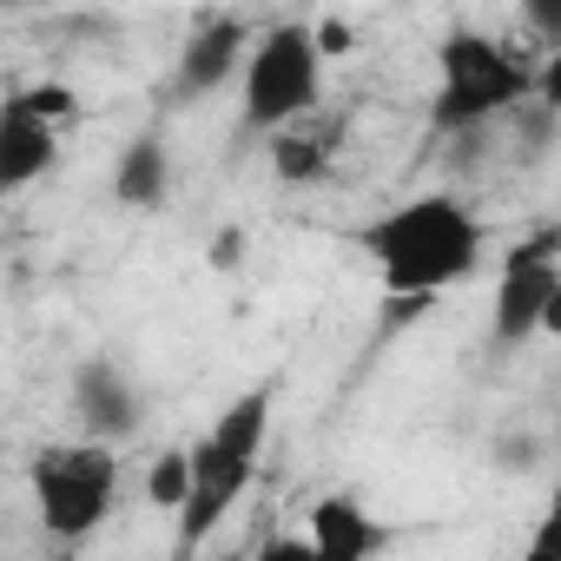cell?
Wrapping results in <instances>:
<instances>
[{"instance_id":"1","label":"cell","mask_w":561,"mask_h":561,"mask_svg":"<svg viewBox=\"0 0 561 561\" xmlns=\"http://www.w3.org/2000/svg\"><path fill=\"white\" fill-rule=\"evenodd\" d=\"M364 257L377 264L383 291L403 298L410 311L436 305V291L462 285V277H476L482 264V218L456 198V192H416L403 205H390L383 218H370L357 231Z\"/></svg>"},{"instance_id":"2","label":"cell","mask_w":561,"mask_h":561,"mask_svg":"<svg viewBox=\"0 0 561 561\" xmlns=\"http://www.w3.org/2000/svg\"><path fill=\"white\" fill-rule=\"evenodd\" d=\"M264 436H271V383H251L192 443V495L179 508V554H192L244 502V489H251V476L264 462Z\"/></svg>"},{"instance_id":"3","label":"cell","mask_w":561,"mask_h":561,"mask_svg":"<svg viewBox=\"0 0 561 561\" xmlns=\"http://www.w3.org/2000/svg\"><path fill=\"white\" fill-rule=\"evenodd\" d=\"M535 60L508 54L502 41L476 34V27H449L436 41V93H430V133L456 139L476 133L502 113H515L522 100H535Z\"/></svg>"},{"instance_id":"4","label":"cell","mask_w":561,"mask_h":561,"mask_svg":"<svg viewBox=\"0 0 561 561\" xmlns=\"http://www.w3.org/2000/svg\"><path fill=\"white\" fill-rule=\"evenodd\" d=\"M119 443L80 436V443H47L27 462V489H34V515L54 541L80 548L106 528V515L119 508Z\"/></svg>"},{"instance_id":"5","label":"cell","mask_w":561,"mask_h":561,"mask_svg":"<svg viewBox=\"0 0 561 561\" xmlns=\"http://www.w3.org/2000/svg\"><path fill=\"white\" fill-rule=\"evenodd\" d=\"M311 106H324V47L318 27L305 21H277L251 41L244 73H238V119L251 133H277L305 119Z\"/></svg>"},{"instance_id":"6","label":"cell","mask_w":561,"mask_h":561,"mask_svg":"<svg viewBox=\"0 0 561 561\" xmlns=\"http://www.w3.org/2000/svg\"><path fill=\"white\" fill-rule=\"evenodd\" d=\"M561 285V218L535 225L522 244H508L502 257V277H495V305H489V331L502 351L541 337V311H548V291Z\"/></svg>"},{"instance_id":"7","label":"cell","mask_w":561,"mask_h":561,"mask_svg":"<svg viewBox=\"0 0 561 561\" xmlns=\"http://www.w3.org/2000/svg\"><path fill=\"white\" fill-rule=\"evenodd\" d=\"M67 403H73L80 436H100V443H133L146 430V397L119 357H87L67 383Z\"/></svg>"},{"instance_id":"8","label":"cell","mask_w":561,"mask_h":561,"mask_svg":"<svg viewBox=\"0 0 561 561\" xmlns=\"http://www.w3.org/2000/svg\"><path fill=\"white\" fill-rule=\"evenodd\" d=\"M244 54H251V27H244L238 14H211V21H198V27L185 34V47H179L172 100H179V106H192V100H205V93L231 87V80L244 73Z\"/></svg>"},{"instance_id":"9","label":"cell","mask_w":561,"mask_h":561,"mask_svg":"<svg viewBox=\"0 0 561 561\" xmlns=\"http://www.w3.org/2000/svg\"><path fill=\"white\" fill-rule=\"evenodd\" d=\"M344 139H351V113H344V106H311L305 119L264 133V146H271V172L285 179V185H318V179H331Z\"/></svg>"},{"instance_id":"10","label":"cell","mask_w":561,"mask_h":561,"mask_svg":"<svg viewBox=\"0 0 561 561\" xmlns=\"http://www.w3.org/2000/svg\"><path fill=\"white\" fill-rule=\"evenodd\" d=\"M60 165V119L34 113L21 93L0 100V192H27Z\"/></svg>"},{"instance_id":"11","label":"cell","mask_w":561,"mask_h":561,"mask_svg":"<svg viewBox=\"0 0 561 561\" xmlns=\"http://www.w3.org/2000/svg\"><path fill=\"white\" fill-rule=\"evenodd\" d=\"M311 541H318V561H364V554H377L390 535L370 522V508L357 502V495H318V508H311Z\"/></svg>"},{"instance_id":"12","label":"cell","mask_w":561,"mask_h":561,"mask_svg":"<svg viewBox=\"0 0 561 561\" xmlns=\"http://www.w3.org/2000/svg\"><path fill=\"white\" fill-rule=\"evenodd\" d=\"M113 198L126 211H159L172 198V152L159 133H133L126 152L113 159Z\"/></svg>"},{"instance_id":"13","label":"cell","mask_w":561,"mask_h":561,"mask_svg":"<svg viewBox=\"0 0 561 561\" xmlns=\"http://www.w3.org/2000/svg\"><path fill=\"white\" fill-rule=\"evenodd\" d=\"M146 495H152V508H185V495H192V449H165L159 462H152V476H146Z\"/></svg>"},{"instance_id":"14","label":"cell","mask_w":561,"mask_h":561,"mask_svg":"<svg viewBox=\"0 0 561 561\" xmlns=\"http://www.w3.org/2000/svg\"><path fill=\"white\" fill-rule=\"evenodd\" d=\"M515 8H522V21H528L535 41L561 47V0H515Z\"/></svg>"},{"instance_id":"15","label":"cell","mask_w":561,"mask_h":561,"mask_svg":"<svg viewBox=\"0 0 561 561\" xmlns=\"http://www.w3.org/2000/svg\"><path fill=\"white\" fill-rule=\"evenodd\" d=\"M34 113H47V119H73V93L67 87H14Z\"/></svg>"},{"instance_id":"16","label":"cell","mask_w":561,"mask_h":561,"mask_svg":"<svg viewBox=\"0 0 561 561\" xmlns=\"http://www.w3.org/2000/svg\"><path fill=\"white\" fill-rule=\"evenodd\" d=\"M535 100H541L548 113H561V47H548L541 73H535Z\"/></svg>"},{"instance_id":"17","label":"cell","mask_w":561,"mask_h":561,"mask_svg":"<svg viewBox=\"0 0 561 561\" xmlns=\"http://www.w3.org/2000/svg\"><path fill=\"white\" fill-rule=\"evenodd\" d=\"M528 561H561V515H541V528L528 535Z\"/></svg>"},{"instance_id":"18","label":"cell","mask_w":561,"mask_h":561,"mask_svg":"<svg viewBox=\"0 0 561 561\" xmlns=\"http://www.w3.org/2000/svg\"><path fill=\"white\" fill-rule=\"evenodd\" d=\"M318 47H324V60H337V54L357 47V34H351L344 21H318Z\"/></svg>"},{"instance_id":"19","label":"cell","mask_w":561,"mask_h":561,"mask_svg":"<svg viewBox=\"0 0 561 561\" xmlns=\"http://www.w3.org/2000/svg\"><path fill=\"white\" fill-rule=\"evenodd\" d=\"M238 257H244V231H218V251H211V264H218V271H231Z\"/></svg>"},{"instance_id":"20","label":"cell","mask_w":561,"mask_h":561,"mask_svg":"<svg viewBox=\"0 0 561 561\" xmlns=\"http://www.w3.org/2000/svg\"><path fill=\"white\" fill-rule=\"evenodd\" d=\"M541 337H561V285L548 291V311H541Z\"/></svg>"},{"instance_id":"21","label":"cell","mask_w":561,"mask_h":561,"mask_svg":"<svg viewBox=\"0 0 561 561\" xmlns=\"http://www.w3.org/2000/svg\"><path fill=\"white\" fill-rule=\"evenodd\" d=\"M548 515H561V482H554V495H548Z\"/></svg>"}]
</instances>
